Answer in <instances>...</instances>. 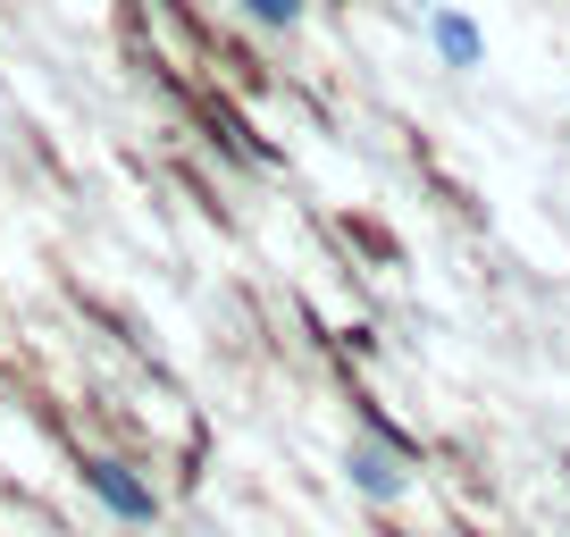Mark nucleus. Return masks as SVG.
<instances>
[{"label":"nucleus","instance_id":"obj_1","mask_svg":"<svg viewBox=\"0 0 570 537\" xmlns=\"http://www.w3.org/2000/svg\"><path fill=\"white\" fill-rule=\"evenodd\" d=\"M85 496L101 504V512L135 520V529H151V520H160L151 479H135V462H118V453H85Z\"/></svg>","mask_w":570,"mask_h":537},{"label":"nucleus","instance_id":"obj_2","mask_svg":"<svg viewBox=\"0 0 570 537\" xmlns=\"http://www.w3.org/2000/svg\"><path fill=\"white\" fill-rule=\"evenodd\" d=\"M428 51H436V68L479 76L487 68V26L470 18L462 0H436V9H428Z\"/></svg>","mask_w":570,"mask_h":537},{"label":"nucleus","instance_id":"obj_3","mask_svg":"<svg viewBox=\"0 0 570 537\" xmlns=\"http://www.w3.org/2000/svg\"><path fill=\"white\" fill-rule=\"evenodd\" d=\"M344 479H353V496H370V504H403L411 496L403 453L377 446V437H353V446H344Z\"/></svg>","mask_w":570,"mask_h":537},{"label":"nucleus","instance_id":"obj_4","mask_svg":"<svg viewBox=\"0 0 570 537\" xmlns=\"http://www.w3.org/2000/svg\"><path fill=\"white\" fill-rule=\"evenodd\" d=\"M235 9H244L261 35H294V26L311 18V0H235Z\"/></svg>","mask_w":570,"mask_h":537},{"label":"nucleus","instance_id":"obj_5","mask_svg":"<svg viewBox=\"0 0 570 537\" xmlns=\"http://www.w3.org/2000/svg\"><path fill=\"white\" fill-rule=\"evenodd\" d=\"M420 9H436V0H420Z\"/></svg>","mask_w":570,"mask_h":537}]
</instances>
